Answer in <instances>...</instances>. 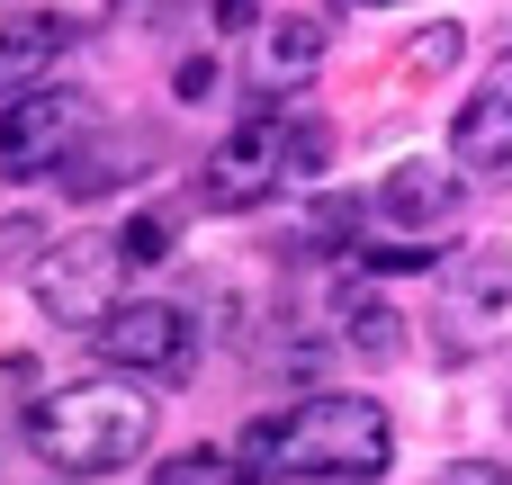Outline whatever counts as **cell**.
<instances>
[{
  "mask_svg": "<svg viewBox=\"0 0 512 485\" xmlns=\"http://www.w3.org/2000/svg\"><path fill=\"white\" fill-rule=\"evenodd\" d=\"M252 477H378L396 459V423L378 396H306L288 414H261L243 423V450H234Z\"/></svg>",
  "mask_w": 512,
  "mask_h": 485,
  "instance_id": "1",
  "label": "cell"
},
{
  "mask_svg": "<svg viewBox=\"0 0 512 485\" xmlns=\"http://www.w3.org/2000/svg\"><path fill=\"white\" fill-rule=\"evenodd\" d=\"M153 441V396L135 378H72L27 405V450L54 477H117Z\"/></svg>",
  "mask_w": 512,
  "mask_h": 485,
  "instance_id": "2",
  "label": "cell"
},
{
  "mask_svg": "<svg viewBox=\"0 0 512 485\" xmlns=\"http://www.w3.org/2000/svg\"><path fill=\"white\" fill-rule=\"evenodd\" d=\"M324 153H333V135L315 126V117H279L270 99H252V117L216 144V153H198V207H216V216H234V207H261L270 189H288L297 171H324Z\"/></svg>",
  "mask_w": 512,
  "mask_h": 485,
  "instance_id": "3",
  "label": "cell"
},
{
  "mask_svg": "<svg viewBox=\"0 0 512 485\" xmlns=\"http://www.w3.org/2000/svg\"><path fill=\"white\" fill-rule=\"evenodd\" d=\"M99 144V99L72 81H36L0 108V180H45L72 171V153Z\"/></svg>",
  "mask_w": 512,
  "mask_h": 485,
  "instance_id": "4",
  "label": "cell"
},
{
  "mask_svg": "<svg viewBox=\"0 0 512 485\" xmlns=\"http://www.w3.org/2000/svg\"><path fill=\"white\" fill-rule=\"evenodd\" d=\"M135 270H144V261L126 252V225H117V234H72V243H54V252L36 261V306H45V324H63V333H99V324L117 315V297H126Z\"/></svg>",
  "mask_w": 512,
  "mask_h": 485,
  "instance_id": "5",
  "label": "cell"
},
{
  "mask_svg": "<svg viewBox=\"0 0 512 485\" xmlns=\"http://www.w3.org/2000/svg\"><path fill=\"white\" fill-rule=\"evenodd\" d=\"M432 333H441V360H477V351H495L512 333V252L504 243H477L468 261H450Z\"/></svg>",
  "mask_w": 512,
  "mask_h": 485,
  "instance_id": "6",
  "label": "cell"
},
{
  "mask_svg": "<svg viewBox=\"0 0 512 485\" xmlns=\"http://www.w3.org/2000/svg\"><path fill=\"white\" fill-rule=\"evenodd\" d=\"M99 360L108 369H153V378H189L198 360V315L180 297H135L99 324Z\"/></svg>",
  "mask_w": 512,
  "mask_h": 485,
  "instance_id": "7",
  "label": "cell"
},
{
  "mask_svg": "<svg viewBox=\"0 0 512 485\" xmlns=\"http://www.w3.org/2000/svg\"><path fill=\"white\" fill-rule=\"evenodd\" d=\"M450 153H459V180H512V54L486 63L468 108L450 117Z\"/></svg>",
  "mask_w": 512,
  "mask_h": 485,
  "instance_id": "8",
  "label": "cell"
},
{
  "mask_svg": "<svg viewBox=\"0 0 512 485\" xmlns=\"http://www.w3.org/2000/svg\"><path fill=\"white\" fill-rule=\"evenodd\" d=\"M324 54H333V18H315V9L270 18V27L252 36V99H297V90L324 72Z\"/></svg>",
  "mask_w": 512,
  "mask_h": 485,
  "instance_id": "9",
  "label": "cell"
},
{
  "mask_svg": "<svg viewBox=\"0 0 512 485\" xmlns=\"http://www.w3.org/2000/svg\"><path fill=\"white\" fill-rule=\"evenodd\" d=\"M459 198H468L459 162H423V153H405V162L378 180V216H387V225H405V234L450 225V216H459Z\"/></svg>",
  "mask_w": 512,
  "mask_h": 485,
  "instance_id": "10",
  "label": "cell"
},
{
  "mask_svg": "<svg viewBox=\"0 0 512 485\" xmlns=\"http://www.w3.org/2000/svg\"><path fill=\"white\" fill-rule=\"evenodd\" d=\"M72 36H81V27H72L63 9H9V27H0V108H9L18 90H36Z\"/></svg>",
  "mask_w": 512,
  "mask_h": 485,
  "instance_id": "11",
  "label": "cell"
},
{
  "mask_svg": "<svg viewBox=\"0 0 512 485\" xmlns=\"http://www.w3.org/2000/svg\"><path fill=\"white\" fill-rule=\"evenodd\" d=\"M153 485H252V468L234 450H180V459L153 468Z\"/></svg>",
  "mask_w": 512,
  "mask_h": 485,
  "instance_id": "12",
  "label": "cell"
},
{
  "mask_svg": "<svg viewBox=\"0 0 512 485\" xmlns=\"http://www.w3.org/2000/svg\"><path fill=\"white\" fill-rule=\"evenodd\" d=\"M459 54H468V36H459V27H423V36L405 45V81H441Z\"/></svg>",
  "mask_w": 512,
  "mask_h": 485,
  "instance_id": "13",
  "label": "cell"
},
{
  "mask_svg": "<svg viewBox=\"0 0 512 485\" xmlns=\"http://www.w3.org/2000/svg\"><path fill=\"white\" fill-rule=\"evenodd\" d=\"M207 90H216V63H207V54H180V72H171V99H189V108H198Z\"/></svg>",
  "mask_w": 512,
  "mask_h": 485,
  "instance_id": "14",
  "label": "cell"
},
{
  "mask_svg": "<svg viewBox=\"0 0 512 485\" xmlns=\"http://www.w3.org/2000/svg\"><path fill=\"white\" fill-rule=\"evenodd\" d=\"M432 485H512V477H504V459H450Z\"/></svg>",
  "mask_w": 512,
  "mask_h": 485,
  "instance_id": "15",
  "label": "cell"
},
{
  "mask_svg": "<svg viewBox=\"0 0 512 485\" xmlns=\"http://www.w3.org/2000/svg\"><path fill=\"white\" fill-rule=\"evenodd\" d=\"M279 485H360V477H279Z\"/></svg>",
  "mask_w": 512,
  "mask_h": 485,
  "instance_id": "16",
  "label": "cell"
},
{
  "mask_svg": "<svg viewBox=\"0 0 512 485\" xmlns=\"http://www.w3.org/2000/svg\"><path fill=\"white\" fill-rule=\"evenodd\" d=\"M351 9H405V0H351Z\"/></svg>",
  "mask_w": 512,
  "mask_h": 485,
  "instance_id": "17",
  "label": "cell"
},
{
  "mask_svg": "<svg viewBox=\"0 0 512 485\" xmlns=\"http://www.w3.org/2000/svg\"><path fill=\"white\" fill-rule=\"evenodd\" d=\"M504 423H512V369H504Z\"/></svg>",
  "mask_w": 512,
  "mask_h": 485,
  "instance_id": "18",
  "label": "cell"
}]
</instances>
